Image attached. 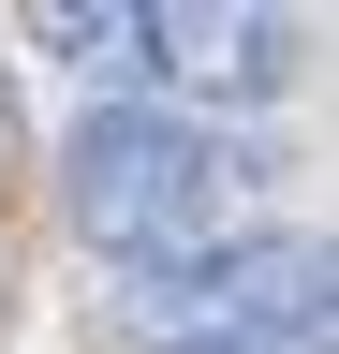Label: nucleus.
Segmentation results:
<instances>
[{
    "label": "nucleus",
    "mask_w": 339,
    "mask_h": 354,
    "mask_svg": "<svg viewBox=\"0 0 339 354\" xmlns=\"http://www.w3.org/2000/svg\"><path fill=\"white\" fill-rule=\"evenodd\" d=\"M251 177H266V162H251L236 133H206V118L89 104V118H74V148H59V207H74V236H89V251L162 266V251H192Z\"/></svg>",
    "instance_id": "obj_1"
},
{
    "label": "nucleus",
    "mask_w": 339,
    "mask_h": 354,
    "mask_svg": "<svg viewBox=\"0 0 339 354\" xmlns=\"http://www.w3.org/2000/svg\"><path fill=\"white\" fill-rule=\"evenodd\" d=\"M339 295V236H192L162 266H118V325L148 354H206V339H325Z\"/></svg>",
    "instance_id": "obj_2"
},
{
    "label": "nucleus",
    "mask_w": 339,
    "mask_h": 354,
    "mask_svg": "<svg viewBox=\"0 0 339 354\" xmlns=\"http://www.w3.org/2000/svg\"><path fill=\"white\" fill-rule=\"evenodd\" d=\"M148 88H192V104H280V88H295V15L162 0V15H148Z\"/></svg>",
    "instance_id": "obj_3"
},
{
    "label": "nucleus",
    "mask_w": 339,
    "mask_h": 354,
    "mask_svg": "<svg viewBox=\"0 0 339 354\" xmlns=\"http://www.w3.org/2000/svg\"><path fill=\"white\" fill-rule=\"evenodd\" d=\"M30 44H59L74 74L104 88V104H148V0H59V15H30Z\"/></svg>",
    "instance_id": "obj_4"
},
{
    "label": "nucleus",
    "mask_w": 339,
    "mask_h": 354,
    "mask_svg": "<svg viewBox=\"0 0 339 354\" xmlns=\"http://www.w3.org/2000/svg\"><path fill=\"white\" fill-rule=\"evenodd\" d=\"M325 339H339V295H325Z\"/></svg>",
    "instance_id": "obj_5"
}]
</instances>
